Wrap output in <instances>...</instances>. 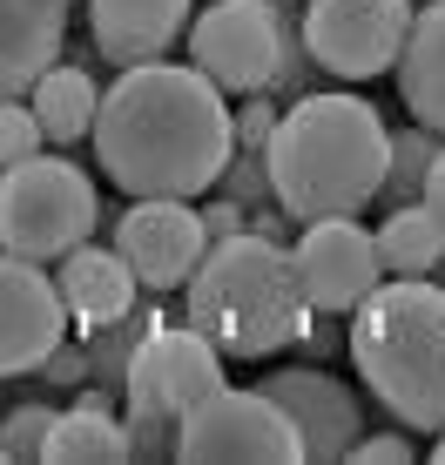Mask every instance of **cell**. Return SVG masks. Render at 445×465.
I'll return each mask as SVG.
<instances>
[{
    "instance_id": "603a6c76",
    "label": "cell",
    "mask_w": 445,
    "mask_h": 465,
    "mask_svg": "<svg viewBox=\"0 0 445 465\" xmlns=\"http://www.w3.org/2000/svg\"><path fill=\"white\" fill-rule=\"evenodd\" d=\"M216 189H222L230 203H243V210H263V203H277V196H270V169H263V149H230V163H222Z\"/></svg>"
},
{
    "instance_id": "e0dca14e",
    "label": "cell",
    "mask_w": 445,
    "mask_h": 465,
    "mask_svg": "<svg viewBox=\"0 0 445 465\" xmlns=\"http://www.w3.org/2000/svg\"><path fill=\"white\" fill-rule=\"evenodd\" d=\"M399 74V94L411 108V122H425L432 135H445V0H425L411 7V27H405V47L391 61Z\"/></svg>"
},
{
    "instance_id": "8fae6325",
    "label": "cell",
    "mask_w": 445,
    "mask_h": 465,
    "mask_svg": "<svg viewBox=\"0 0 445 465\" xmlns=\"http://www.w3.org/2000/svg\"><path fill=\"white\" fill-rule=\"evenodd\" d=\"M291 263L297 283H304L311 311H351L364 291L385 283V263H378V243L358 216H311L304 230L291 236Z\"/></svg>"
},
{
    "instance_id": "44dd1931",
    "label": "cell",
    "mask_w": 445,
    "mask_h": 465,
    "mask_svg": "<svg viewBox=\"0 0 445 465\" xmlns=\"http://www.w3.org/2000/svg\"><path fill=\"white\" fill-rule=\"evenodd\" d=\"M439 142L425 122H411V128H391V149H385V175H378V210H405V203H419V189H425V169H432V155H439Z\"/></svg>"
},
{
    "instance_id": "3957f363",
    "label": "cell",
    "mask_w": 445,
    "mask_h": 465,
    "mask_svg": "<svg viewBox=\"0 0 445 465\" xmlns=\"http://www.w3.org/2000/svg\"><path fill=\"white\" fill-rule=\"evenodd\" d=\"M304 311L311 303L297 283L291 243H277V236H250V230L216 236L183 277V324H196L222 351V364L230 358L257 364L291 351Z\"/></svg>"
},
{
    "instance_id": "d4e9b609",
    "label": "cell",
    "mask_w": 445,
    "mask_h": 465,
    "mask_svg": "<svg viewBox=\"0 0 445 465\" xmlns=\"http://www.w3.org/2000/svg\"><path fill=\"white\" fill-rule=\"evenodd\" d=\"M35 378L47 384V391H82V384H88V338H82V331H68V338L41 358Z\"/></svg>"
},
{
    "instance_id": "ba28073f",
    "label": "cell",
    "mask_w": 445,
    "mask_h": 465,
    "mask_svg": "<svg viewBox=\"0 0 445 465\" xmlns=\"http://www.w3.org/2000/svg\"><path fill=\"white\" fill-rule=\"evenodd\" d=\"M183 54L222 94H270L277 82V7L270 0H210L189 14Z\"/></svg>"
},
{
    "instance_id": "83f0119b",
    "label": "cell",
    "mask_w": 445,
    "mask_h": 465,
    "mask_svg": "<svg viewBox=\"0 0 445 465\" xmlns=\"http://www.w3.org/2000/svg\"><path fill=\"white\" fill-rule=\"evenodd\" d=\"M419 210L432 216V230L445 236V142H439V155H432V169H425V189H419Z\"/></svg>"
},
{
    "instance_id": "277c9868",
    "label": "cell",
    "mask_w": 445,
    "mask_h": 465,
    "mask_svg": "<svg viewBox=\"0 0 445 465\" xmlns=\"http://www.w3.org/2000/svg\"><path fill=\"white\" fill-rule=\"evenodd\" d=\"M344 331L364 391L391 411L405 431L445 425V291L432 277H385L364 291Z\"/></svg>"
},
{
    "instance_id": "5bb4252c",
    "label": "cell",
    "mask_w": 445,
    "mask_h": 465,
    "mask_svg": "<svg viewBox=\"0 0 445 465\" xmlns=\"http://www.w3.org/2000/svg\"><path fill=\"white\" fill-rule=\"evenodd\" d=\"M82 7H88L94 61H108V68H142V61L176 54L196 0H82Z\"/></svg>"
},
{
    "instance_id": "9a60e30c",
    "label": "cell",
    "mask_w": 445,
    "mask_h": 465,
    "mask_svg": "<svg viewBox=\"0 0 445 465\" xmlns=\"http://www.w3.org/2000/svg\"><path fill=\"white\" fill-rule=\"evenodd\" d=\"M47 277H54V291H61V311H68V331H102L108 317H122L129 311V303L142 297V283H135V270L122 263L115 256V243H74L68 256H54V270H47Z\"/></svg>"
},
{
    "instance_id": "4fadbf2b",
    "label": "cell",
    "mask_w": 445,
    "mask_h": 465,
    "mask_svg": "<svg viewBox=\"0 0 445 465\" xmlns=\"http://www.w3.org/2000/svg\"><path fill=\"white\" fill-rule=\"evenodd\" d=\"M61 338H68V311L47 263L0 250V378H35Z\"/></svg>"
},
{
    "instance_id": "2e32d148",
    "label": "cell",
    "mask_w": 445,
    "mask_h": 465,
    "mask_svg": "<svg viewBox=\"0 0 445 465\" xmlns=\"http://www.w3.org/2000/svg\"><path fill=\"white\" fill-rule=\"evenodd\" d=\"M68 54V7L61 0H0V102L27 94L41 68Z\"/></svg>"
},
{
    "instance_id": "ffe728a7",
    "label": "cell",
    "mask_w": 445,
    "mask_h": 465,
    "mask_svg": "<svg viewBox=\"0 0 445 465\" xmlns=\"http://www.w3.org/2000/svg\"><path fill=\"white\" fill-rule=\"evenodd\" d=\"M378 243V263H385V277H432V263L445 256V236L432 230V216L419 210V203H405V210H385V223L371 230Z\"/></svg>"
},
{
    "instance_id": "484cf974",
    "label": "cell",
    "mask_w": 445,
    "mask_h": 465,
    "mask_svg": "<svg viewBox=\"0 0 445 465\" xmlns=\"http://www.w3.org/2000/svg\"><path fill=\"white\" fill-rule=\"evenodd\" d=\"M291 344H304L311 358H338V351H344L338 311H304V324H297V338H291Z\"/></svg>"
},
{
    "instance_id": "52a82bcc",
    "label": "cell",
    "mask_w": 445,
    "mask_h": 465,
    "mask_svg": "<svg viewBox=\"0 0 445 465\" xmlns=\"http://www.w3.org/2000/svg\"><path fill=\"white\" fill-rule=\"evenodd\" d=\"M176 459L183 465H304V445H297L291 419L270 391L216 384L210 398H196L176 419Z\"/></svg>"
},
{
    "instance_id": "6da1fadb",
    "label": "cell",
    "mask_w": 445,
    "mask_h": 465,
    "mask_svg": "<svg viewBox=\"0 0 445 465\" xmlns=\"http://www.w3.org/2000/svg\"><path fill=\"white\" fill-rule=\"evenodd\" d=\"M94 155L122 196H210L230 163V94L189 61H142L115 68L108 94L94 102Z\"/></svg>"
},
{
    "instance_id": "5b68a950",
    "label": "cell",
    "mask_w": 445,
    "mask_h": 465,
    "mask_svg": "<svg viewBox=\"0 0 445 465\" xmlns=\"http://www.w3.org/2000/svg\"><path fill=\"white\" fill-rule=\"evenodd\" d=\"M222 378V351L196 324H155L129 351L122 371V425H129V459H176V419L196 398H210Z\"/></svg>"
},
{
    "instance_id": "9c48e42d",
    "label": "cell",
    "mask_w": 445,
    "mask_h": 465,
    "mask_svg": "<svg viewBox=\"0 0 445 465\" xmlns=\"http://www.w3.org/2000/svg\"><path fill=\"white\" fill-rule=\"evenodd\" d=\"M419 0H304V47L331 82L391 74Z\"/></svg>"
},
{
    "instance_id": "7402d4cb",
    "label": "cell",
    "mask_w": 445,
    "mask_h": 465,
    "mask_svg": "<svg viewBox=\"0 0 445 465\" xmlns=\"http://www.w3.org/2000/svg\"><path fill=\"white\" fill-rule=\"evenodd\" d=\"M47 431H54V405H7L0 411V459L7 465L47 459Z\"/></svg>"
},
{
    "instance_id": "f1b7e54d",
    "label": "cell",
    "mask_w": 445,
    "mask_h": 465,
    "mask_svg": "<svg viewBox=\"0 0 445 465\" xmlns=\"http://www.w3.org/2000/svg\"><path fill=\"white\" fill-rule=\"evenodd\" d=\"M432 459H439V465H445V425H439V439H432Z\"/></svg>"
},
{
    "instance_id": "7c38bea8",
    "label": "cell",
    "mask_w": 445,
    "mask_h": 465,
    "mask_svg": "<svg viewBox=\"0 0 445 465\" xmlns=\"http://www.w3.org/2000/svg\"><path fill=\"white\" fill-rule=\"evenodd\" d=\"M257 391H270L291 419L297 445H304V465H338L344 452L358 445L364 431V405L344 378L317 371V364H297V371H270L257 378Z\"/></svg>"
},
{
    "instance_id": "30bf717a",
    "label": "cell",
    "mask_w": 445,
    "mask_h": 465,
    "mask_svg": "<svg viewBox=\"0 0 445 465\" xmlns=\"http://www.w3.org/2000/svg\"><path fill=\"white\" fill-rule=\"evenodd\" d=\"M108 216H115V256L135 270L142 291H155V297L183 291L196 256L210 250L196 203H183V196H135L129 210H108Z\"/></svg>"
},
{
    "instance_id": "ac0fdd59",
    "label": "cell",
    "mask_w": 445,
    "mask_h": 465,
    "mask_svg": "<svg viewBox=\"0 0 445 465\" xmlns=\"http://www.w3.org/2000/svg\"><path fill=\"white\" fill-rule=\"evenodd\" d=\"M47 465H129V425H122L115 398L82 384L68 411H54L47 431Z\"/></svg>"
},
{
    "instance_id": "cb8c5ba5",
    "label": "cell",
    "mask_w": 445,
    "mask_h": 465,
    "mask_svg": "<svg viewBox=\"0 0 445 465\" xmlns=\"http://www.w3.org/2000/svg\"><path fill=\"white\" fill-rule=\"evenodd\" d=\"M35 149H41L35 108H27V94H7V102H0V169L21 163V155H35Z\"/></svg>"
},
{
    "instance_id": "d6986e66",
    "label": "cell",
    "mask_w": 445,
    "mask_h": 465,
    "mask_svg": "<svg viewBox=\"0 0 445 465\" xmlns=\"http://www.w3.org/2000/svg\"><path fill=\"white\" fill-rule=\"evenodd\" d=\"M94 74L82 68V61H68L61 54L54 68H41L35 74V88H27V108H35V122H41V142H54V149H74V142L94 128Z\"/></svg>"
},
{
    "instance_id": "4316f807",
    "label": "cell",
    "mask_w": 445,
    "mask_h": 465,
    "mask_svg": "<svg viewBox=\"0 0 445 465\" xmlns=\"http://www.w3.org/2000/svg\"><path fill=\"white\" fill-rule=\"evenodd\" d=\"M344 459H358V465H411V439H391V431L364 439V431H358V445Z\"/></svg>"
},
{
    "instance_id": "f546056e",
    "label": "cell",
    "mask_w": 445,
    "mask_h": 465,
    "mask_svg": "<svg viewBox=\"0 0 445 465\" xmlns=\"http://www.w3.org/2000/svg\"><path fill=\"white\" fill-rule=\"evenodd\" d=\"M432 283H439V291H445V256H439V263H432Z\"/></svg>"
},
{
    "instance_id": "7a4b0ae2",
    "label": "cell",
    "mask_w": 445,
    "mask_h": 465,
    "mask_svg": "<svg viewBox=\"0 0 445 465\" xmlns=\"http://www.w3.org/2000/svg\"><path fill=\"white\" fill-rule=\"evenodd\" d=\"M391 128L364 94L344 88H311L277 108V128L263 142L270 196L291 223L311 216H364L385 175Z\"/></svg>"
},
{
    "instance_id": "8992f818",
    "label": "cell",
    "mask_w": 445,
    "mask_h": 465,
    "mask_svg": "<svg viewBox=\"0 0 445 465\" xmlns=\"http://www.w3.org/2000/svg\"><path fill=\"white\" fill-rule=\"evenodd\" d=\"M108 203L94 196V175L74 155H21L0 169V250L27 263H54L102 230Z\"/></svg>"
},
{
    "instance_id": "4dcf8cb0",
    "label": "cell",
    "mask_w": 445,
    "mask_h": 465,
    "mask_svg": "<svg viewBox=\"0 0 445 465\" xmlns=\"http://www.w3.org/2000/svg\"><path fill=\"white\" fill-rule=\"evenodd\" d=\"M61 7H74V0H61Z\"/></svg>"
}]
</instances>
